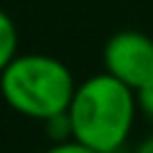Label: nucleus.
Wrapping results in <instances>:
<instances>
[{
  "label": "nucleus",
  "instance_id": "1",
  "mask_svg": "<svg viewBox=\"0 0 153 153\" xmlns=\"http://www.w3.org/2000/svg\"><path fill=\"white\" fill-rule=\"evenodd\" d=\"M138 120L135 89L125 87L107 71L76 84L66 110L69 135L100 153H117L128 143Z\"/></svg>",
  "mask_w": 153,
  "mask_h": 153
},
{
  "label": "nucleus",
  "instance_id": "2",
  "mask_svg": "<svg viewBox=\"0 0 153 153\" xmlns=\"http://www.w3.org/2000/svg\"><path fill=\"white\" fill-rule=\"evenodd\" d=\"M76 84L64 61L41 51L16 54L0 74V94L5 105L13 112L41 123L64 117Z\"/></svg>",
  "mask_w": 153,
  "mask_h": 153
},
{
  "label": "nucleus",
  "instance_id": "3",
  "mask_svg": "<svg viewBox=\"0 0 153 153\" xmlns=\"http://www.w3.org/2000/svg\"><path fill=\"white\" fill-rule=\"evenodd\" d=\"M102 66L135 92L148 87L153 82V38L135 28L112 33L102 49Z\"/></svg>",
  "mask_w": 153,
  "mask_h": 153
},
{
  "label": "nucleus",
  "instance_id": "4",
  "mask_svg": "<svg viewBox=\"0 0 153 153\" xmlns=\"http://www.w3.org/2000/svg\"><path fill=\"white\" fill-rule=\"evenodd\" d=\"M18 54V28L13 18L0 8V74Z\"/></svg>",
  "mask_w": 153,
  "mask_h": 153
},
{
  "label": "nucleus",
  "instance_id": "5",
  "mask_svg": "<svg viewBox=\"0 0 153 153\" xmlns=\"http://www.w3.org/2000/svg\"><path fill=\"white\" fill-rule=\"evenodd\" d=\"M44 153H100V151H94L92 146L76 140V138H71V135H64V138H59V140H54Z\"/></svg>",
  "mask_w": 153,
  "mask_h": 153
},
{
  "label": "nucleus",
  "instance_id": "6",
  "mask_svg": "<svg viewBox=\"0 0 153 153\" xmlns=\"http://www.w3.org/2000/svg\"><path fill=\"white\" fill-rule=\"evenodd\" d=\"M135 100H138V115H143L148 123H153V82L148 87L138 89Z\"/></svg>",
  "mask_w": 153,
  "mask_h": 153
},
{
  "label": "nucleus",
  "instance_id": "7",
  "mask_svg": "<svg viewBox=\"0 0 153 153\" xmlns=\"http://www.w3.org/2000/svg\"><path fill=\"white\" fill-rule=\"evenodd\" d=\"M133 153H153V133H151L148 138H143V140L138 143V148H135Z\"/></svg>",
  "mask_w": 153,
  "mask_h": 153
}]
</instances>
